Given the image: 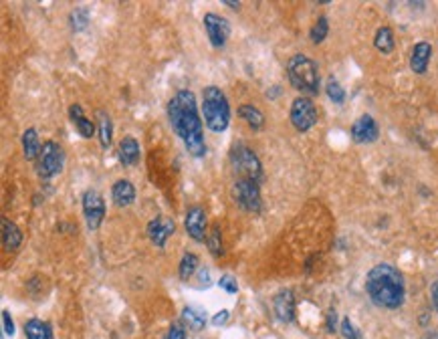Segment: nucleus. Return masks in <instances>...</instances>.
<instances>
[{
  "label": "nucleus",
  "instance_id": "4c0bfd02",
  "mask_svg": "<svg viewBox=\"0 0 438 339\" xmlns=\"http://www.w3.org/2000/svg\"><path fill=\"white\" fill-rule=\"evenodd\" d=\"M335 323H338L335 311H329V315H328V329H329V331H335Z\"/></svg>",
  "mask_w": 438,
  "mask_h": 339
},
{
  "label": "nucleus",
  "instance_id": "1a4fd4ad",
  "mask_svg": "<svg viewBox=\"0 0 438 339\" xmlns=\"http://www.w3.org/2000/svg\"><path fill=\"white\" fill-rule=\"evenodd\" d=\"M81 204H83V217H85L87 229L98 230L105 218V200L98 190H87L83 192L81 198Z\"/></svg>",
  "mask_w": 438,
  "mask_h": 339
},
{
  "label": "nucleus",
  "instance_id": "ea45409f",
  "mask_svg": "<svg viewBox=\"0 0 438 339\" xmlns=\"http://www.w3.org/2000/svg\"><path fill=\"white\" fill-rule=\"evenodd\" d=\"M422 339H438V331H430L428 335H424Z\"/></svg>",
  "mask_w": 438,
  "mask_h": 339
},
{
  "label": "nucleus",
  "instance_id": "2f4dec72",
  "mask_svg": "<svg viewBox=\"0 0 438 339\" xmlns=\"http://www.w3.org/2000/svg\"><path fill=\"white\" fill-rule=\"evenodd\" d=\"M219 287L222 291H226L229 295L239 293V283H236V278L232 277V275H222V277L219 278Z\"/></svg>",
  "mask_w": 438,
  "mask_h": 339
},
{
  "label": "nucleus",
  "instance_id": "e433bc0d",
  "mask_svg": "<svg viewBox=\"0 0 438 339\" xmlns=\"http://www.w3.org/2000/svg\"><path fill=\"white\" fill-rule=\"evenodd\" d=\"M430 297H432V305H434V309L438 311V281H434V283H432V287H430Z\"/></svg>",
  "mask_w": 438,
  "mask_h": 339
},
{
  "label": "nucleus",
  "instance_id": "bb28decb",
  "mask_svg": "<svg viewBox=\"0 0 438 339\" xmlns=\"http://www.w3.org/2000/svg\"><path fill=\"white\" fill-rule=\"evenodd\" d=\"M328 33H329L328 16H319L317 23L313 24L311 31H309V38H311L313 45H319V43H323V41L328 38Z\"/></svg>",
  "mask_w": 438,
  "mask_h": 339
},
{
  "label": "nucleus",
  "instance_id": "5701e85b",
  "mask_svg": "<svg viewBox=\"0 0 438 339\" xmlns=\"http://www.w3.org/2000/svg\"><path fill=\"white\" fill-rule=\"evenodd\" d=\"M182 321L192 331H202L207 325V311L200 307H184L182 309Z\"/></svg>",
  "mask_w": 438,
  "mask_h": 339
},
{
  "label": "nucleus",
  "instance_id": "f704fd0d",
  "mask_svg": "<svg viewBox=\"0 0 438 339\" xmlns=\"http://www.w3.org/2000/svg\"><path fill=\"white\" fill-rule=\"evenodd\" d=\"M229 317H231V311H229V309H222V311H219V313L212 317V325H226V323H229Z\"/></svg>",
  "mask_w": 438,
  "mask_h": 339
},
{
  "label": "nucleus",
  "instance_id": "4468645a",
  "mask_svg": "<svg viewBox=\"0 0 438 339\" xmlns=\"http://www.w3.org/2000/svg\"><path fill=\"white\" fill-rule=\"evenodd\" d=\"M273 311L283 323H291L295 319V295L291 289H281L273 297Z\"/></svg>",
  "mask_w": 438,
  "mask_h": 339
},
{
  "label": "nucleus",
  "instance_id": "b1692460",
  "mask_svg": "<svg viewBox=\"0 0 438 339\" xmlns=\"http://www.w3.org/2000/svg\"><path fill=\"white\" fill-rule=\"evenodd\" d=\"M98 132H99V144H101L103 150H108L111 145V137H113V123H111L110 113L98 111Z\"/></svg>",
  "mask_w": 438,
  "mask_h": 339
},
{
  "label": "nucleus",
  "instance_id": "473e14b6",
  "mask_svg": "<svg viewBox=\"0 0 438 339\" xmlns=\"http://www.w3.org/2000/svg\"><path fill=\"white\" fill-rule=\"evenodd\" d=\"M2 329H4V335H6V338H13L14 335V321L9 309H2Z\"/></svg>",
  "mask_w": 438,
  "mask_h": 339
},
{
  "label": "nucleus",
  "instance_id": "cd10ccee",
  "mask_svg": "<svg viewBox=\"0 0 438 339\" xmlns=\"http://www.w3.org/2000/svg\"><path fill=\"white\" fill-rule=\"evenodd\" d=\"M208 253L212 256H222L224 254V246H222V234H220L219 226H212L207 236Z\"/></svg>",
  "mask_w": 438,
  "mask_h": 339
},
{
  "label": "nucleus",
  "instance_id": "393cba45",
  "mask_svg": "<svg viewBox=\"0 0 438 339\" xmlns=\"http://www.w3.org/2000/svg\"><path fill=\"white\" fill-rule=\"evenodd\" d=\"M374 47L382 53V55H390L394 47H396V41H394V33L390 26H380L374 36Z\"/></svg>",
  "mask_w": 438,
  "mask_h": 339
},
{
  "label": "nucleus",
  "instance_id": "58836bf2",
  "mask_svg": "<svg viewBox=\"0 0 438 339\" xmlns=\"http://www.w3.org/2000/svg\"><path fill=\"white\" fill-rule=\"evenodd\" d=\"M222 4H224V6H229V9H236V11L241 9V2H232V0H224Z\"/></svg>",
  "mask_w": 438,
  "mask_h": 339
},
{
  "label": "nucleus",
  "instance_id": "7c9ffc66",
  "mask_svg": "<svg viewBox=\"0 0 438 339\" xmlns=\"http://www.w3.org/2000/svg\"><path fill=\"white\" fill-rule=\"evenodd\" d=\"M340 331H341V335H343L345 339H364V338H362V331H360L358 327L353 325L350 317H343V319H341Z\"/></svg>",
  "mask_w": 438,
  "mask_h": 339
},
{
  "label": "nucleus",
  "instance_id": "412c9836",
  "mask_svg": "<svg viewBox=\"0 0 438 339\" xmlns=\"http://www.w3.org/2000/svg\"><path fill=\"white\" fill-rule=\"evenodd\" d=\"M43 150V144L38 140V132L35 127H28L25 133H23V152H25L26 160L31 162H37L38 154Z\"/></svg>",
  "mask_w": 438,
  "mask_h": 339
},
{
  "label": "nucleus",
  "instance_id": "f3484780",
  "mask_svg": "<svg viewBox=\"0 0 438 339\" xmlns=\"http://www.w3.org/2000/svg\"><path fill=\"white\" fill-rule=\"evenodd\" d=\"M69 118H71V121H73V125H75V130L79 132V135H81V137H85V140L93 137V133H95V127H98V123H93L91 120H87L85 113H83V108H81L79 103H73V105L69 108Z\"/></svg>",
  "mask_w": 438,
  "mask_h": 339
},
{
  "label": "nucleus",
  "instance_id": "39448f33",
  "mask_svg": "<svg viewBox=\"0 0 438 339\" xmlns=\"http://www.w3.org/2000/svg\"><path fill=\"white\" fill-rule=\"evenodd\" d=\"M231 162L232 168L241 174V178L246 180L263 182L265 174H263V164L256 157V154L244 144H234L231 150Z\"/></svg>",
  "mask_w": 438,
  "mask_h": 339
},
{
  "label": "nucleus",
  "instance_id": "a211bd4d",
  "mask_svg": "<svg viewBox=\"0 0 438 339\" xmlns=\"http://www.w3.org/2000/svg\"><path fill=\"white\" fill-rule=\"evenodd\" d=\"M2 244H4V249L6 251H16L19 246H21V242H23V232H21V229L14 224V222H11L6 217H2Z\"/></svg>",
  "mask_w": 438,
  "mask_h": 339
},
{
  "label": "nucleus",
  "instance_id": "c756f323",
  "mask_svg": "<svg viewBox=\"0 0 438 339\" xmlns=\"http://www.w3.org/2000/svg\"><path fill=\"white\" fill-rule=\"evenodd\" d=\"M325 91H328V97L335 103V105H341L345 101V91L341 83L335 79V77H329L328 85H325Z\"/></svg>",
  "mask_w": 438,
  "mask_h": 339
},
{
  "label": "nucleus",
  "instance_id": "20e7f679",
  "mask_svg": "<svg viewBox=\"0 0 438 339\" xmlns=\"http://www.w3.org/2000/svg\"><path fill=\"white\" fill-rule=\"evenodd\" d=\"M287 77L289 83L307 95H317L319 93V69L316 61L307 55H293L287 63Z\"/></svg>",
  "mask_w": 438,
  "mask_h": 339
},
{
  "label": "nucleus",
  "instance_id": "f257e3e1",
  "mask_svg": "<svg viewBox=\"0 0 438 339\" xmlns=\"http://www.w3.org/2000/svg\"><path fill=\"white\" fill-rule=\"evenodd\" d=\"M168 120L174 133L182 140L184 147L192 157H204L208 147L204 142V127L198 113L196 95L190 89H180L168 101Z\"/></svg>",
  "mask_w": 438,
  "mask_h": 339
},
{
  "label": "nucleus",
  "instance_id": "a878e982",
  "mask_svg": "<svg viewBox=\"0 0 438 339\" xmlns=\"http://www.w3.org/2000/svg\"><path fill=\"white\" fill-rule=\"evenodd\" d=\"M198 265H200V259L196 256L194 253H186L178 265V277L180 281H190L194 277V273L198 271Z\"/></svg>",
  "mask_w": 438,
  "mask_h": 339
},
{
  "label": "nucleus",
  "instance_id": "f8f14e48",
  "mask_svg": "<svg viewBox=\"0 0 438 339\" xmlns=\"http://www.w3.org/2000/svg\"><path fill=\"white\" fill-rule=\"evenodd\" d=\"M380 137V127L372 115H360L352 125V140L355 144H374Z\"/></svg>",
  "mask_w": 438,
  "mask_h": 339
},
{
  "label": "nucleus",
  "instance_id": "c85d7f7f",
  "mask_svg": "<svg viewBox=\"0 0 438 339\" xmlns=\"http://www.w3.org/2000/svg\"><path fill=\"white\" fill-rule=\"evenodd\" d=\"M69 23H71V28H73L75 33H81V31H85L87 26H89V11H87V9H83V6H79V9L71 11Z\"/></svg>",
  "mask_w": 438,
  "mask_h": 339
},
{
  "label": "nucleus",
  "instance_id": "0eeeda50",
  "mask_svg": "<svg viewBox=\"0 0 438 339\" xmlns=\"http://www.w3.org/2000/svg\"><path fill=\"white\" fill-rule=\"evenodd\" d=\"M63 162H65V156H63V147L57 142H45L43 144V150L37 157V172L38 176L43 180H51L53 176H57L63 170Z\"/></svg>",
  "mask_w": 438,
  "mask_h": 339
},
{
  "label": "nucleus",
  "instance_id": "aec40b11",
  "mask_svg": "<svg viewBox=\"0 0 438 339\" xmlns=\"http://www.w3.org/2000/svg\"><path fill=\"white\" fill-rule=\"evenodd\" d=\"M239 118L246 121V123L251 125V130H255V132L265 127V115H263V111L256 108V105L243 103V105L239 108Z\"/></svg>",
  "mask_w": 438,
  "mask_h": 339
},
{
  "label": "nucleus",
  "instance_id": "9b49d317",
  "mask_svg": "<svg viewBox=\"0 0 438 339\" xmlns=\"http://www.w3.org/2000/svg\"><path fill=\"white\" fill-rule=\"evenodd\" d=\"M184 226H186V232L188 236L196 242H202L207 239V229H208V218L207 212L202 206H192L188 208L186 212V218H184Z\"/></svg>",
  "mask_w": 438,
  "mask_h": 339
},
{
  "label": "nucleus",
  "instance_id": "72a5a7b5",
  "mask_svg": "<svg viewBox=\"0 0 438 339\" xmlns=\"http://www.w3.org/2000/svg\"><path fill=\"white\" fill-rule=\"evenodd\" d=\"M164 339H186V331H184L182 323H172L168 329V333L164 335Z\"/></svg>",
  "mask_w": 438,
  "mask_h": 339
},
{
  "label": "nucleus",
  "instance_id": "6ab92c4d",
  "mask_svg": "<svg viewBox=\"0 0 438 339\" xmlns=\"http://www.w3.org/2000/svg\"><path fill=\"white\" fill-rule=\"evenodd\" d=\"M120 162L123 166H135L140 162V144L134 135H125L120 142Z\"/></svg>",
  "mask_w": 438,
  "mask_h": 339
},
{
  "label": "nucleus",
  "instance_id": "ddd939ff",
  "mask_svg": "<svg viewBox=\"0 0 438 339\" xmlns=\"http://www.w3.org/2000/svg\"><path fill=\"white\" fill-rule=\"evenodd\" d=\"M146 230H147V236H150L152 244H156V246L162 249V246H166L168 239L174 234V230H176V222H174L170 217H156L147 222Z\"/></svg>",
  "mask_w": 438,
  "mask_h": 339
},
{
  "label": "nucleus",
  "instance_id": "7ed1b4c3",
  "mask_svg": "<svg viewBox=\"0 0 438 339\" xmlns=\"http://www.w3.org/2000/svg\"><path fill=\"white\" fill-rule=\"evenodd\" d=\"M202 115L210 132L222 133L231 125V105L224 91L217 85H208L202 91Z\"/></svg>",
  "mask_w": 438,
  "mask_h": 339
},
{
  "label": "nucleus",
  "instance_id": "6e6552de",
  "mask_svg": "<svg viewBox=\"0 0 438 339\" xmlns=\"http://www.w3.org/2000/svg\"><path fill=\"white\" fill-rule=\"evenodd\" d=\"M289 120L297 132H309L317 123V108L309 97L299 95L293 99L291 109H289Z\"/></svg>",
  "mask_w": 438,
  "mask_h": 339
},
{
  "label": "nucleus",
  "instance_id": "423d86ee",
  "mask_svg": "<svg viewBox=\"0 0 438 339\" xmlns=\"http://www.w3.org/2000/svg\"><path fill=\"white\" fill-rule=\"evenodd\" d=\"M232 200L239 204L241 210L244 212H261L263 208V200H261V188L259 182L246 180V178H239L232 184Z\"/></svg>",
  "mask_w": 438,
  "mask_h": 339
},
{
  "label": "nucleus",
  "instance_id": "4be33fe9",
  "mask_svg": "<svg viewBox=\"0 0 438 339\" xmlns=\"http://www.w3.org/2000/svg\"><path fill=\"white\" fill-rule=\"evenodd\" d=\"M25 335L26 339H53V329L47 321L33 317L25 323Z\"/></svg>",
  "mask_w": 438,
  "mask_h": 339
},
{
  "label": "nucleus",
  "instance_id": "f03ea898",
  "mask_svg": "<svg viewBox=\"0 0 438 339\" xmlns=\"http://www.w3.org/2000/svg\"><path fill=\"white\" fill-rule=\"evenodd\" d=\"M365 293L382 309H398L406 299L404 275L390 263H377L365 275Z\"/></svg>",
  "mask_w": 438,
  "mask_h": 339
},
{
  "label": "nucleus",
  "instance_id": "9d476101",
  "mask_svg": "<svg viewBox=\"0 0 438 339\" xmlns=\"http://www.w3.org/2000/svg\"><path fill=\"white\" fill-rule=\"evenodd\" d=\"M204 28H207L208 41L214 48H222L226 45L229 36H231V23L229 19L214 14V12H207L204 14Z\"/></svg>",
  "mask_w": 438,
  "mask_h": 339
},
{
  "label": "nucleus",
  "instance_id": "2eb2a0df",
  "mask_svg": "<svg viewBox=\"0 0 438 339\" xmlns=\"http://www.w3.org/2000/svg\"><path fill=\"white\" fill-rule=\"evenodd\" d=\"M430 59H432V45L428 41H418L410 55V69L416 75H424L428 71Z\"/></svg>",
  "mask_w": 438,
  "mask_h": 339
},
{
  "label": "nucleus",
  "instance_id": "c9c22d12",
  "mask_svg": "<svg viewBox=\"0 0 438 339\" xmlns=\"http://www.w3.org/2000/svg\"><path fill=\"white\" fill-rule=\"evenodd\" d=\"M198 283H200V285L204 283V287H208V283H210V273H208L207 266H204V268H198Z\"/></svg>",
  "mask_w": 438,
  "mask_h": 339
},
{
  "label": "nucleus",
  "instance_id": "dca6fc26",
  "mask_svg": "<svg viewBox=\"0 0 438 339\" xmlns=\"http://www.w3.org/2000/svg\"><path fill=\"white\" fill-rule=\"evenodd\" d=\"M111 200H113V204L120 206V208L134 204L135 186L130 180H125V178L118 180L111 186Z\"/></svg>",
  "mask_w": 438,
  "mask_h": 339
}]
</instances>
